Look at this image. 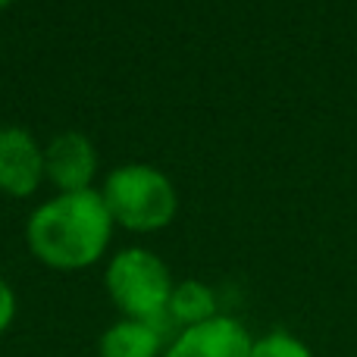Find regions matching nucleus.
I'll return each mask as SVG.
<instances>
[{"mask_svg": "<svg viewBox=\"0 0 357 357\" xmlns=\"http://www.w3.org/2000/svg\"><path fill=\"white\" fill-rule=\"evenodd\" d=\"M113 222L100 188L56 191L25 220V245L31 257L56 273L94 266L113 241Z\"/></svg>", "mask_w": 357, "mask_h": 357, "instance_id": "f257e3e1", "label": "nucleus"}, {"mask_svg": "<svg viewBox=\"0 0 357 357\" xmlns=\"http://www.w3.org/2000/svg\"><path fill=\"white\" fill-rule=\"evenodd\" d=\"M113 222L126 232H160L178 213V191L163 169L151 163H123L100 185Z\"/></svg>", "mask_w": 357, "mask_h": 357, "instance_id": "f03ea898", "label": "nucleus"}, {"mask_svg": "<svg viewBox=\"0 0 357 357\" xmlns=\"http://www.w3.org/2000/svg\"><path fill=\"white\" fill-rule=\"evenodd\" d=\"M104 285L113 307L126 320H144L167 326V307L173 295V273L148 248H123L104 270Z\"/></svg>", "mask_w": 357, "mask_h": 357, "instance_id": "7ed1b4c3", "label": "nucleus"}, {"mask_svg": "<svg viewBox=\"0 0 357 357\" xmlns=\"http://www.w3.org/2000/svg\"><path fill=\"white\" fill-rule=\"evenodd\" d=\"M44 182V144L22 126H0V195L31 197Z\"/></svg>", "mask_w": 357, "mask_h": 357, "instance_id": "20e7f679", "label": "nucleus"}, {"mask_svg": "<svg viewBox=\"0 0 357 357\" xmlns=\"http://www.w3.org/2000/svg\"><path fill=\"white\" fill-rule=\"evenodd\" d=\"M100 157L85 132H60L44 144V178L56 191L94 188Z\"/></svg>", "mask_w": 357, "mask_h": 357, "instance_id": "39448f33", "label": "nucleus"}, {"mask_svg": "<svg viewBox=\"0 0 357 357\" xmlns=\"http://www.w3.org/2000/svg\"><path fill=\"white\" fill-rule=\"evenodd\" d=\"M254 339L235 317H213L191 329H178L163 357H248Z\"/></svg>", "mask_w": 357, "mask_h": 357, "instance_id": "423d86ee", "label": "nucleus"}, {"mask_svg": "<svg viewBox=\"0 0 357 357\" xmlns=\"http://www.w3.org/2000/svg\"><path fill=\"white\" fill-rule=\"evenodd\" d=\"M163 351H167V339L160 323L119 317L98 339V357H163Z\"/></svg>", "mask_w": 357, "mask_h": 357, "instance_id": "0eeeda50", "label": "nucleus"}, {"mask_svg": "<svg viewBox=\"0 0 357 357\" xmlns=\"http://www.w3.org/2000/svg\"><path fill=\"white\" fill-rule=\"evenodd\" d=\"M216 314V291L210 285L197 282V279H185V282L173 285L169 295V307H167V323H173L178 329H191L201 323L213 320Z\"/></svg>", "mask_w": 357, "mask_h": 357, "instance_id": "6e6552de", "label": "nucleus"}, {"mask_svg": "<svg viewBox=\"0 0 357 357\" xmlns=\"http://www.w3.org/2000/svg\"><path fill=\"white\" fill-rule=\"evenodd\" d=\"M248 357H314V354H310V348L304 345L301 339H295V335L270 333V335L254 342Z\"/></svg>", "mask_w": 357, "mask_h": 357, "instance_id": "1a4fd4ad", "label": "nucleus"}, {"mask_svg": "<svg viewBox=\"0 0 357 357\" xmlns=\"http://www.w3.org/2000/svg\"><path fill=\"white\" fill-rule=\"evenodd\" d=\"M16 310H19L16 291H13V285L6 282L3 273H0V335H3L6 329L13 326V320H16Z\"/></svg>", "mask_w": 357, "mask_h": 357, "instance_id": "9d476101", "label": "nucleus"}, {"mask_svg": "<svg viewBox=\"0 0 357 357\" xmlns=\"http://www.w3.org/2000/svg\"><path fill=\"white\" fill-rule=\"evenodd\" d=\"M16 0H0V10H6V6H13Z\"/></svg>", "mask_w": 357, "mask_h": 357, "instance_id": "9b49d317", "label": "nucleus"}]
</instances>
